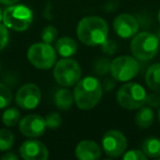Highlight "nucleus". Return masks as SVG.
Segmentation results:
<instances>
[{"label":"nucleus","mask_w":160,"mask_h":160,"mask_svg":"<svg viewBox=\"0 0 160 160\" xmlns=\"http://www.w3.org/2000/svg\"><path fill=\"white\" fill-rule=\"evenodd\" d=\"M14 136L6 128L0 129V151H7L13 146Z\"/></svg>","instance_id":"obj_21"},{"label":"nucleus","mask_w":160,"mask_h":160,"mask_svg":"<svg viewBox=\"0 0 160 160\" xmlns=\"http://www.w3.org/2000/svg\"><path fill=\"white\" fill-rule=\"evenodd\" d=\"M1 21H2V11L0 10V23H1Z\"/></svg>","instance_id":"obj_34"},{"label":"nucleus","mask_w":160,"mask_h":160,"mask_svg":"<svg viewBox=\"0 0 160 160\" xmlns=\"http://www.w3.org/2000/svg\"><path fill=\"white\" fill-rule=\"evenodd\" d=\"M12 101V92L8 86L0 83V110L6 109L10 105Z\"/></svg>","instance_id":"obj_22"},{"label":"nucleus","mask_w":160,"mask_h":160,"mask_svg":"<svg viewBox=\"0 0 160 160\" xmlns=\"http://www.w3.org/2000/svg\"><path fill=\"white\" fill-rule=\"evenodd\" d=\"M147 156L144 153L142 150H138V149H133V150L126 151L123 153V159L124 160H146Z\"/></svg>","instance_id":"obj_26"},{"label":"nucleus","mask_w":160,"mask_h":160,"mask_svg":"<svg viewBox=\"0 0 160 160\" xmlns=\"http://www.w3.org/2000/svg\"><path fill=\"white\" fill-rule=\"evenodd\" d=\"M73 101V93H71L68 89H58L54 96V102L55 105L59 110L67 111L71 108Z\"/></svg>","instance_id":"obj_16"},{"label":"nucleus","mask_w":160,"mask_h":160,"mask_svg":"<svg viewBox=\"0 0 160 160\" xmlns=\"http://www.w3.org/2000/svg\"><path fill=\"white\" fill-rule=\"evenodd\" d=\"M75 153L80 160H96L101 157V149L93 140H82L77 145Z\"/></svg>","instance_id":"obj_14"},{"label":"nucleus","mask_w":160,"mask_h":160,"mask_svg":"<svg viewBox=\"0 0 160 160\" xmlns=\"http://www.w3.org/2000/svg\"><path fill=\"white\" fill-rule=\"evenodd\" d=\"M53 75L58 85L62 87H71L80 80L81 68L76 60L67 57L55 65Z\"/></svg>","instance_id":"obj_6"},{"label":"nucleus","mask_w":160,"mask_h":160,"mask_svg":"<svg viewBox=\"0 0 160 160\" xmlns=\"http://www.w3.org/2000/svg\"><path fill=\"white\" fill-rule=\"evenodd\" d=\"M42 93L40 88L34 83H27L18 90L16 102L23 110H33L40 104Z\"/></svg>","instance_id":"obj_10"},{"label":"nucleus","mask_w":160,"mask_h":160,"mask_svg":"<svg viewBox=\"0 0 160 160\" xmlns=\"http://www.w3.org/2000/svg\"><path fill=\"white\" fill-rule=\"evenodd\" d=\"M115 33L122 38H131L135 36L139 29V23L134 16L128 13L118 14L113 21Z\"/></svg>","instance_id":"obj_12"},{"label":"nucleus","mask_w":160,"mask_h":160,"mask_svg":"<svg viewBox=\"0 0 160 160\" xmlns=\"http://www.w3.org/2000/svg\"><path fill=\"white\" fill-rule=\"evenodd\" d=\"M28 59L34 67L38 69H49L56 62V52L51 44L35 43L28 51Z\"/></svg>","instance_id":"obj_7"},{"label":"nucleus","mask_w":160,"mask_h":160,"mask_svg":"<svg viewBox=\"0 0 160 160\" xmlns=\"http://www.w3.org/2000/svg\"><path fill=\"white\" fill-rule=\"evenodd\" d=\"M102 85L94 77H86L79 80L73 90V99L80 110H91L102 98Z\"/></svg>","instance_id":"obj_2"},{"label":"nucleus","mask_w":160,"mask_h":160,"mask_svg":"<svg viewBox=\"0 0 160 160\" xmlns=\"http://www.w3.org/2000/svg\"><path fill=\"white\" fill-rule=\"evenodd\" d=\"M58 35V32L56 30L55 27H52V25H48V27L44 28L42 31V41L44 43H47V44H52L54 41H56Z\"/></svg>","instance_id":"obj_24"},{"label":"nucleus","mask_w":160,"mask_h":160,"mask_svg":"<svg viewBox=\"0 0 160 160\" xmlns=\"http://www.w3.org/2000/svg\"><path fill=\"white\" fill-rule=\"evenodd\" d=\"M20 156L24 160H46L48 158V149L40 140H27L20 147Z\"/></svg>","instance_id":"obj_13"},{"label":"nucleus","mask_w":160,"mask_h":160,"mask_svg":"<svg viewBox=\"0 0 160 160\" xmlns=\"http://www.w3.org/2000/svg\"><path fill=\"white\" fill-rule=\"evenodd\" d=\"M153 111L149 107H142L136 114V124L140 128H148L153 122Z\"/></svg>","instance_id":"obj_18"},{"label":"nucleus","mask_w":160,"mask_h":160,"mask_svg":"<svg viewBox=\"0 0 160 160\" xmlns=\"http://www.w3.org/2000/svg\"><path fill=\"white\" fill-rule=\"evenodd\" d=\"M18 1L19 0H0V3L5 6H12V5H16Z\"/></svg>","instance_id":"obj_33"},{"label":"nucleus","mask_w":160,"mask_h":160,"mask_svg":"<svg viewBox=\"0 0 160 160\" xmlns=\"http://www.w3.org/2000/svg\"><path fill=\"white\" fill-rule=\"evenodd\" d=\"M8 42H9L8 28L5 24H0V52L7 46Z\"/></svg>","instance_id":"obj_27"},{"label":"nucleus","mask_w":160,"mask_h":160,"mask_svg":"<svg viewBox=\"0 0 160 160\" xmlns=\"http://www.w3.org/2000/svg\"><path fill=\"white\" fill-rule=\"evenodd\" d=\"M1 159L2 160H17L18 159V156L14 155L13 152H7L3 156H1Z\"/></svg>","instance_id":"obj_32"},{"label":"nucleus","mask_w":160,"mask_h":160,"mask_svg":"<svg viewBox=\"0 0 160 160\" xmlns=\"http://www.w3.org/2000/svg\"><path fill=\"white\" fill-rule=\"evenodd\" d=\"M109 35V27L105 20L97 16L81 19L77 25V36L83 44L89 46L101 45Z\"/></svg>","instance_id":"obj_1"},{"label":"nucleus","mask_w":160,"mask_h":160,"mask_svg":"<svg viewBox=\"0 0 160 160\" xmlns=\"http://www.w3.org/2000/svg\"><path fill=\"white\" fill-rule=\"evenodd\" d=\"M158 120L160 122V108H159V111H158Z\"/></svg>","instance_id":"obj_35"},{"label":"nucleus","mask_w":160,"mask_h":160,"mask_svg":"<svg viewBox=\"0 0 160 160\" xmlns=\"http://www.w3.org/2000/svg\"><path fill=\"white\" fill-rule=\"evenodd\" d=\"M19 128L20 132L27 137L36 138L44 134L46 129V123L45 118L38 114H31L21 118L19 122Z\"/></svg>","instance_id":"obj_11"},{"label":"nucleus","mask_w":160,"mask_h":160,"mask_svg":"<svg viewBox=\"0 0 160 160\" xmlns=\"http://www.w3.org/2000/svg\"><path fill=\"white\" fill-rule=\"evenodd\" d=\"M56 49H57L58 54L62 57H71L73 56L78 51V45L75 42V40L65 36L56 42Z\"/></svg>","instance_id":"obj_15"},{"label":"nucleus","mask_w":160,"mask_h":160,"mask_svg":"<svg viewBox=\"0 0 160 160\" xmlns=\"http://www.w3.org/2000/svg\"><path fill=\"white\" fill-rule=\"evenodd\" d=\"M158 21L160 22V10H159V12H158Z\"/></svg>","instance_id":"obj_36"},{"label":"nucleus","mask_w":160,"mask_h":160,"mask_svg":"<svg viewBox=\"0 0 160 160\" xmlns=\"http://www.w3.org/2000/svg\"><path fill=\"white\" fill-rule=\"evenodd\" d=\"M118 102L126 110H137L146 104L147 93L142 85L136 82L124 83L116 94Z\"/></svg>","instance_id":"obj_5"},{"label":"nucleus","mask_w":160,"mask_h":160,"mask_svg":"<svg viewBox=\"0 0 160 160\" xmlns=\"http://www.w3.org/2000/svg\"><path fill=\"white\" fill-rule=\"evenodd\" d=\"M142 151L149 158L160 157V139L156 137L147 138L142 142Z\"/></svg>","instance_id":"obj_19"},{"label":"nucleus","mask_w":160,"mask_h":160,"mask_svg":"<svg viewBox=\"0 0 160 160\" xmlns=\"http://www.w3.org/2000/svg\"><path fill=\"white\" fill-rule=\"evenodd\" d=\"M159 49V38L149 32H142L133 36L131 42V52L134 57L142 62L150 60L157 55Z\"/></svg>","instance_id":"obj_4"},{"label":"nucleus","mask_w":160,"mask_h":160,"mask_svg":"<svg viewBox=\"0 0 160 160\" xmlns=\"http://www.w3.org/2000/svg\"><path fill=\"white\" fill-rule=\"evenodd\" d=\"M111 68V62L108 58H99L93 64V70L98 75H105L110 71Z\"/></svg>","instance_id":"obj_23"},{"label":"nucleus","mask_w":160,"mask_h":160,"mask_svg":"<svg viewBox=\"0 0 160 160\" xmlns=\"http://www.w3.org/2000/svg\"><path fill=\"white\" fill-rule=\"evenodd\" d=\"M45 123H46V127H48L51 129H56L62 124V118H60V115L58 113L52 112V113H48L46 115Z\"/></svg>","instance_id":"obj_25"},{"label":"nucleus","mask_w":160,"mask_h":160,"mask_svg":"<svg viewBox=\"0 0 160 160\" xmlns=\"http://www.w3.org/2000/svg\"><path fill=\"white\" fill-rule=\"evenodd\" d=\"M102 51L103 53L108 54V55H113L116 52V43L112 40H105L102 43Z\"/></svg>","instance_id":"obj_28"},{"label":"nucleus","mask_w":160,"mask_h":160,"mask_svg":"<svg viewBox=\"0 0 160 160\" xmlns=\"http://www.w3.org/2000/svg\"><path fill=\"white\" fill-rule=\"evenodd\" d=\"M146 104H148L149 108H160V96L157 93L147 94Z\"/></svg>","instance_id":"obj_29"},{"label":"nucleus","mask_w":160,"mask_h":160,"mask_svg":"<svg viewBox=\"0 0 160 160\" xmlns=\"http://www.w3.org/2000/svg\"><path fill=\"white\" fill-rule=\"evenodd\" d=\"M145 80L151 90L160 93V64H153L149 67L145 76Z\"/></svg>","instance_id":"obj_17"},{"label":"nucleus","mask_w":160,"mask_h":160,"mask_svg":"<svg viewBox=\"0 0 160 160\" xmlns=\"http://www.w3.org/2000/svg\"><path fill=\"white\" fill-rule=\"evenodd\" d=\"M2 22L8 29L23 32L33 22V12L24 5L9 6L2 12Z\"/></svg>","instance_id":"obj_3"},{"label":"nucleus","mask_w":160,"mask_h":160,"mask_svg":"<svg viewBox=\"0 0 160 160\" xmlns=\"http://www.w3.org/2000/svg\"><path fill=\"white\" fill-rule=\"evenodd\" d=\"M51 10H52V5H51V2L48 1V2H47V5H46V7H45V9H44V17L46 19H48V20H51V19L53 18Z\"/></svg>","instance_id":"obj_31"},{"label":"nucleus","mask_w":160,"mask_h":160,"mask_svg":"<svg viewBox=\"0 0 160 160\" xmlns=\"http://www.w3.org/2000/svg\"><path fill=\"white\" fill-rule=\"evenodd\" d=\"M115 79H107L104 81V83H103V86H102V89L103 90H105V91H111L112 89H113L114 87H115Z\"/></svg>","instance_id":"obj_30"},{"label":"nucleus","mask_w":160,"mask_h":160,"mask_svg":"<svg viewBox=\"0 0 160 160\" xmlns=\"http://www.w3.org/2000/svg\"><path fill=\"white\" fill-rule=\"evenodd\" d=\"M20 112L16 108H9L2 114V123L8 127H13L20 122Z\"/></svg>","instance_id":"obj_20"},{"label":"nucleus","mask_w":160,"mask_h":160,"mask_svg":"<svg viewBox=\"0 0 160 160\" xmlns=\"http://www.w3.org/2000/svg\"><path fill=\"white\" fill-rule=\"evenodd\" d=\"M139 62L135 58L131 56H120L111 62L110 72L116 81L124 82L135 78L139 72Z\"/></svg>","instance_id":"obj_8"},{"label":"nucleus","mask_w":160,"mask_h":160,"mask_svg":"<svg viewBox=\"0 0 160 160\" xmlns=\"http://www.w3.org/2000/svg\"><path fill=\"white\" fill-rule=\"evenodd\" d=\"M102 147L104 152L111 158L123 156L127 148V139L124 134L116 129L107 132L102 138Z\"/></svg>","instance_id":"obj_9"}]
</instances>
